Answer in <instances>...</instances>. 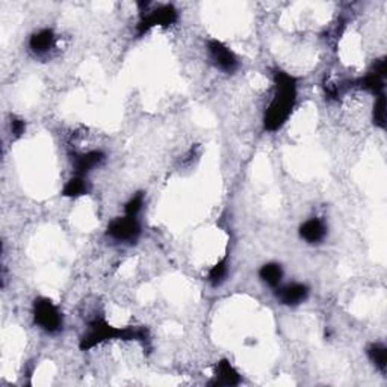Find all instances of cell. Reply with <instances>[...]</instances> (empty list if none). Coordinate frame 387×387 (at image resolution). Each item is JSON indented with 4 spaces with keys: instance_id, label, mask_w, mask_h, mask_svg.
<instances>
[{
    "instance_id": "obj_1",
    "label": "cell",
    "mask_w": 387,
    "mask_h": 387,
    "mask_svg": "<svg viewBox=\"0 0 387 387\" xmlns=\"http://www.w3.org/2000/svg\"><path fill=\"white\" fill-rule=\"evenodd\" d=\"M274 94L263 115V128L268 132H277L286 124L296 105L298 79L283 70L274 71Z\"/></svg>"
},
{
    "instance_id": "obj_9",
    "label": "cell",
    "mask_w": 387,
    "mask_h": 387,
    "mask_svg": "<svg viewBox=\"0 0 387 387\" xmlns=\"http://www.w3.org/2000/svg\"><path fill=\"white\" fill-rule=\"evenodd\" d=\"M209 384L226 386V387L237 386L241 384V375L239 372L233 368L232 363H230L227 359H222L217 363V366H215V375Z\"/></svg>"
},
{
    "instance_id": "obj_10",
    "label": "cell",
    "mask_w": 387,
    "mask_h": 387,
    "mask_svg": "<svg viewBox=\"0 0 387 387\" xmlns=\"http://www.w3.org/2000/svg\"><path fill=\"white\" fill-rule=\"evenodd\" d=\"M106 154L100 150H91L86 153L76 154L73 158V167L74 173L78 176H86L93 168L99 167L100 163L105 162Z\"/></svg>"
},
{
    "instance_id": "obj_14",
    "label": "cell",
    "mask_w": 387,
    "mask_h": 387,
    "mask_svg": "<svg viewBox=\"0 0 387 387\" xmlns=\"http://www.w3.org/2000/svg\"><path fill=\"white\" fill-rule=\"evenodd\" d=\"M88 192V183L85 180V176L74 174L69 182L64 185L62 196L67 198H78L85 196Z\"/></svg>"
},
{
    "instance_id": "obj_13",
    "label": "cell",
    "mask_w": 387,
    "mask_h": 387,
    "mask_svg": "<svg viewBox=\"0 0 387 387\" xmlns=\"http://www.w3.org/2000/svg\"><path fill=\"white\" fill-rule=\"evenodd\" d=\"M259 277L263 283H266L268 286L277 288V286H280L281 279H283V268H281V265L275 263V262L265 263L259 270Z\"/></svg>"
},
{
    "instance_id": "obj_8",
    "label": "cell",
    "mask_w": 387,
    "mask_h": 387,
    "mask_svg": "<svg viewBox=\"0 0 387 387\" xmlns=\"http://www.w3.org/2000/svg\"><path fill=\"white\" fill-rule=\"evenodd\" d=\"M309 288L304 283H289L285 286L275 288V298H277L283 306L295 307L307 300Z\"/></svg>"
},
{
    "instance_id": "obj_11",
    "label": "cell",
    "mask_w": 387,
    "mask_h": 387,
    "mask_svg": "<svg viewBox=\"0 0 387 387\" xmlns=\"http://www.w3.org/2000/svg\"><path fill=\"white\" fill-rule=\"evenodd\" d=\"M298 233L303 241H306L310 245H318L325 239L327 226L324 224L322 220L310 218L300 226Z\"/></svg>"
},
{
    "instance_id": "obj_19",
    "label": "cell",
    "mask_w": 387,
    "mask_h": 387,
    "mask_svg": "<svg viewBox=\"0 0 387 387\" xmlns=\"http://www.w3.org/2000/svg\"><path fill=\"white\" fill-rule=\"evenodd\" d=\"M26 132V123L25 120H21L19 117H11V133L14 138L23 137V133Z\"/></svg>"
},
{
    "instance_id": "obj_15",
    "label": "cell",
    "mask_w": 387,
    "mask_h": 387,
    "mask_svg": "<svg viewBox=\"0 0 387 387\" xmlns=\"http://www.w3.org/2000/svg\"><path fill=\"white\" fill-rule=\"evenodd\" d=\"M366 354L369 360L374 363V366L384 374L387 369V348L382 344H371L366 349Z\"/></svg>"
},
{
    "instance_id": "obj_17",
    "label": "cell",
    "mask_w": 387,
    "mask_h": 387,
    "mask_svg": "<svg viewBox=\"0 0 387 387\" xmlns=\"http://www.w3.org/2000/svg\"><path fill=\"white\" fill-rule=\"evenodd\" d=\"M372 121L379 129L386 128V95H377L374 110H372Z\"/></svg>"
},
{
    "instance_id": "obj_16",
    "label": "cell",
    "mask_w": 387,
    "mask_h": 387,
    "mask_svg": "<svg viewBox=\"0 0 387 387\" xmlns=\"http://www.w3.org/2000/svg\"><path fill=\"white\" fill-rule=\"evenodd\" d=\"M227 275H228V257L226 256V257H222L218 263H215L212 266L207 280H209V283L213 288H218L226 281Z\"/></svg>"
},
{
    "instance_id": "obj_4",
    "label": "cell",
    "mask_w": 387,
    "mask_h": 387,
    "mask_svg": "<svg viewBox=\"0 0 387 387\" xmlns=\"http://www.w3.org/2000/svg\"><path fill=\"white\" fill-rule=\"evenodd\" d=\"M178 20V11L173 5H161L152 11H145L141 14V20L137 26V32L143 36L153 27H169Z\"/></svg>"
},
{
    "instance_id": "obj_3",
    "label": "cell",
    "mask_w": 387,
    "mask_h": 387,
    "mask_svg": "<svg viewBox=\"0 0 387 387\" xmlns=\"http://www.w3.org/2000/svg\"><path fill=\"white\" fill-rule=\"evenodd\" d=\"M34 322L49 334H56L62 330L64 318L55 303L46 296H40L34 301L32 306Z\"/></svg>"
},
{
    "instance_id": "obj_12",
    "label": "cell",
    "mask_w": 387,
    "mask_h": 387,
    "mask_svg": "<svg viewBox=\"0 0 387 387\" xmlns=\"http://www.w3.org/2000/svg\"><path fill=\"white\" fill-rule=\"evenodd\" d=\"M55 46V34L51 29H40L29 38V49L36 56H44Z\"/></svg>"
},
{
    "instance_id": "obj_6",
    "label": "cell",
    "mask_w": 387,
    "mask_h": 387,
    "mask_svg": "<svg viewBox=\"0 0 387 387\" xmlns=\"http://www.w3.org/2000/svg\"><path fill=\"white\" fill-rule=\"evenodd\" d=\"M207 51H209L212 62L218 70L224 71L227 74H233L237 69H239V61H237L236 55L226 46L224 43H221L218 40H211L207 43Z\"/></svg>"
},
{
    "instance_id": "obj_18",
    "label": "cell",
    "mask_w": 387,
    "mask_h": 387,
    "mask_svg": "<svg viewBox=\"0 0 387 387\" xmlns=\"http://www.w3.org/2000/svg\"><path fill=\"white\" fill-rule=\"evenodd\" d=\"M144 200H145V194L144 192H137L135 196H133L128 203L124 206V212L128 217H133L137 218L138 213L141 212L144 206Z\"/></svg>"
},
{
    "instance_id": "obj_7",
    "label": "cell",
    "mask_w": 387,
    "mask_h": 387,
    "mask_svg": "<svg viewBox=\"0 0 387 387\" xmlns=\"http://www.w3.org/2000/svg\"><path fill=\"white\" fill-rule=\"evenodd\" d=\"M386 74H387L386 59L382 58L372 64L369 71L364 74L362 79L357 80V86L374 95H382L384 94V88H386Z\"/></svg>"
},
{
    "instance_id": "obj_5",
    "label": "cell",
    "mask_w": 387,
    "mask_h": 387,
    "mask_svg": "<svg viewBox=\"0 0 387 387\" xmlns=\"http://www.w3.org/2000/svg\"><path fill=\"white\" fill-rule=\"evenodd\" d=\"M106 233L109 237H113V239L118 242L133 244L137 242L141 235V224L138 218L128 217V215H126L123 218L120 217L115 218L114 221H110Z\"/></svg>"
},
{
    "instance_id": "obj_2",
    "label": "cell",
    "mask_w": 387,
    "mask_h": 387,
    "mask_svg": "<svg viewBox=\"0 0 387 387\" xmlns=\"http://www.w3.org/2000/svg\"><path fill=\"white\" fill-rule=\"evenodd\" d=\"M148 339V331L144 327H114L105 319H94L88 324L84 336L80 338L79 348L82 351H89L97 345L105 344L108 340H141Z\"/></svg>"
}]
</instances>
